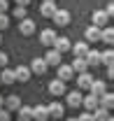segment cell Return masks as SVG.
<instances>
[{
	"label": "cell",
	"mask_w": 114,
	"mask_h": 121,
	"mask_svg": "<svg viewBox=\"0 0 114 121\" xmlns=\"http://www.w3.org/2000/svg\"><path fill=\"white\" fill-rule=\"evenodd\" d=\"M7 28H9V16L0 14V30H7Z\"/></svg>",
	"instance_id": "f546056e"
},
{
	"label": "cell",
	"mask_w": 114,
	"mask_h": 121,
	"mask_svg": "<svg viewBox=\"0 0 114 121\" xmlns=\"http://www.w3.org/2000/svg\"><path fill=\"white\" fill-rule=\"evenodd\" d=\"M77 121H93V114H91V112H82V114L77 117Z\"/></svg>",
	"instance_id": "4dcf8cb0"
},
{
	"label": "cell",
	"mask_w": 114,
	"mask_h": 121,
	"mask_svg": "<svg viewBox=\"0 0 114 121\" xmlns=\"http://www.w3.org/2000/svg\"><path fill=\"white\" fill-rule=\"evenodd\" d=\"M84 37H86V44L88 42H100V28H96V26H88L84 33Z\"/></svg>",
	"instance_id": "ac0fdd59"
},
{
	"label": "cell",
	"mask_w": 114,
	"mask_h": 121,
	"mask_svg": "<svg viewBox=\"0 0 114 121\" xmlns=\"http://www.w3.org/2000/svg\"><path fill=\"white\" fill-rule=\"evenodd\" d=\"M7 63H9V56L5 51H0V68H7Z\"/></svg>",
	"instance_id": "1f68e13d"
},
{
	"label": "cell",
	"mask_w": 114,
	"mask_h": 121,
	"mask_svg": "<svg viewBox=\"0 0 114 121\" xmlns=\"http://www.w3.org/2000/svg\"><path fill=\"white\" fill-rule=\"evenodd\" d=\"M91 19H93V26H96V28H102V26H107V21H110V16L105 14L102 9H96Z\"/></svg>",
	"instance_id": "30bf717a"
},
{
	"label": "cell",
	"mask_w": 114,
	"mask_h": 121,
	"mask_svg": "<svg viewBox=\"0 0 114 121\" xmlns=\"http://www.w3.org/2000/svg\"><path fill=\"white\" fill-rule=\"evenodd\" d=\"M91 114H93V121H107V117H110V112L102 109V107H96Z\"/></svg>",
	"instance_id": "83f0119b"
},
{
	"label": "cell",
	"mask_w": 114,
	"mask_h": 121,
	"mask_svg": "<svg viewBox=\"0 0 114 121\" xmlns=\"http://www.w3.org/2000/svg\"><path fill=\"white\" fill-rule=\"evenodd\" d=\"M56 9H58L56 2H42V5H40V14H42V16H49V19L56 14Z\"/></svg>",
	"instance_id": "e0dca14e"
},
{
	"label": "cell",
	"mask_w": 114,
	"mask_h": 121,
	"mask_svg": "<svg viewBox=\"0 0 114 121\" xmlns=\"http://www.w3.org/2000/svg\"><path fill=\"white\" fill-rule=\"evenodd\" d=\"M70 47H72L70 37H63V35H61V37H56V42H54V49H56L61 56H63L65 51H70Z\"/></svg>",
	"instance_id": "277c9868"
},
{
	"label": "cell",
	"mask_w": 114,
	"mask_h": 121,
	"mask_svg": "<svg viewBox=\"0 0 114 121\" xmlns=\"http://www.w3.org/2000/svg\"><path fill=\"white\" fill-rule=\"evenodd\" d=\"M77 91H86V89H91V82H93V77L88 75V72H82V75H77Z\"/></svg>",
	"instance_id": "5b68a950"
},
{
	"label": "cell",
	"mask_w": 114,
	"mask_h": 121,
	"mask_svg": "<svg viewBox=\"0 0 114 121\" xmlns=\"http://www.w3.org/2000/svg\"><path fill=\"white\" fill-rule=\"evenodd\" d=\"M107 79H114V65L107 68Z\"/></svg>",
	"instance_id": "d590c367"
},
{
	"label": "cell",
	"mask_w": 114,
	"mask_h": 121,
	"mask_svg": "<svg viewBox=\"0 0 114 121\" xmlns=\"http://www.w3.org/2000/svg\"><path fill=\"white\" fill-rule=\"evenodd\" d=\"M70 68H72V72H77V75L88 72V65H86V60H84V58H75V60L70 63Z\"/></svg>",
	"instance_id": "44dd1931"
},
{
	"label": "cell",
	"mask_w": 114,
	"mask_h": 121,
	"mask_svg": "<svg viewBox=\"0 0 114 121\" xmlns=\"http://www.w3.org/2000/svg\"><path fill=\"white\" fill-rule=\"evenodd\" d=\"M9 119H12V112H7V109L2 107V109H0V121H9Z\"/></svg>",
	"instance_id": "d6a6232c"
},
{
	"label": "cell",
	"mask_w": 114,
	"mask_h": 121,
	"mask_svg": "<svg viewBox=\"0 0 114 121\" xmlns=\"http://www.w3.org/2000/svg\"><path fill=\"white\" fill-rule=\"evenodd\" d=\"M54 19V23H58V26H70V12L68 9H56V14L51 16Z\"/></svg>",
	"instance_id": "8992f818"
},
{
	"label": "cell",
	"mask_w": 114,
	"mask_h": 121,
	"mask_svg": "<svg viewBox=\"0 0 114 121\" xmlns=\"http://www.w3.org/2000/svg\"><path fill=\"white\" fill-rule=\"evenodd\" d=\"M47 112H49V119H51V117H63V112H65V107L61 105V103H51V105L47 107Z\"/></svg>",
	"instance_id": "d4e9b609"
},
{
	"label": "cell",
	"mask_w": 114,
	"mask_h": 121,
	"mask_svg": "<svg viewBox=\"0 0 114 121\" xmlns=\"http://www.w3.org/2000/svg\"><path fill=\"white\" fill-rule=\"evenodd\" d=\"M0 86H2V84H0Z\"/></svg>",
	"instance_id": "7bdbcfd3"
},
{
	"label": "cell",
	"mask_w": 114,
	"mask_h": 121,
	"mask_svg": "<svg viewBox=\"0 0 114 121\" xmlns=\"http://www.w3.org/2000/svg\"><path fill=\"white\" fill-rule=\"evenodd\" d=\"M33 119H35V121H47V119H49V112H47V107H44V105L33 107Z\"/></svg>",
	"instance_id": "7402d4cb"
},
{
	"label": "cell",
	"mask_w": 114,
	"mask_h": 121,
	"mask_svg": "<svg viewBox=\"0 0 114 121\" xmlns=\"http://www.w3.org/2000/svg\"><path fill=\"white\" fill-rule=\"evenodd\" d=\"M16 5H19V7H28L30 0H16Z\"/></svg>",
	"instance_id": "8d00e7d4"
},
{
	"label": "cell",
	"mask_w": 114,
	"mask_h": 121,
	"mask_svg": "<svg viewBox=\"0 0 114 121\" xmlns=\"http://www.w3.org/2000/svg\"><path fill=\"white\" fill-rule=\"evenodd\" d=\"M16 77H14V70H9V68H2V75H0V84H14Z\"/></svg>",
	"instance_id": "603a6c76"
},
{
	"label": "cell",
	"mask_w": 114,
	"mask_h": 121,
	"mask_svg": "<svg viewBox=\"0 0 114 121\" xmlns=\"http://www.w3.org/2000/svg\"><path fill=\"white\" fill-rule=\"evenodd\" d=\"M30 72L44 75V72H47V63H44V58H33V63H30Z\"/></svg>",
	"instance_id": "2e32d148"
},
{
	"label": "cell",
	"mask_w": 114,
	"mask_h": 121,
	"mask_svg": "<svg viewBox=\"0 0 114 121\" xmlns=\"http://www.w3.org/2000/svg\"><path fill=\"white\" fill-rule=\"evenodd\" d=\"M7 7H9V0H0V14H5Z\"/></svg>",
	"instance_id": "836d02e7"
},
{
	"label": "cell",
	"mask_w": 114,
	"mask_h": 121,
	"mask_svg": "<svg viewBox=\"0 0 114 121\" xmlns=\"http://www.w3.org/2000/svg\"><path fill=\"white\" fill-rule=\"evenodd\" d=\"M88 91H91V95H96V98H100L102 93H107V84H105V79H93Z\"/></svg>",
	"instance_id": "6da1fadb"
},
{
	"label": "cell",
	"mask_w": 114,
	"mask_h": 121,
	"mask_svg": "<svg viewBox=\"0 0 114 121\" xmlns=\"http://www.w3.org/2000/svg\"><path fill=\"white\" fill-rule=\"evenodd\" d=\"M26 14H28V7H19V5L14 7V16L19 19V21H23V19H26Z\"/></svg>",
	"instance_id": "f1b7e54d"
},
{
	"label": "cell",
	"mask_w": 114,
	"mask_h": 121,
	"mask_svg": "<svg viewBox=\"0 0 114 121\" xmlns=\"http://www.w3.org/2000/svg\"><path fill=\"white\" fill-rule=\"evenodd\" d=\"M16 112H19V121H30L33 119V107H28V105H21Z\"/></svg>",
	"instance_id": "484cf974"
},
{
	"label": "cell",
	"mask_w": 114,
	"mask_h": 121,
	"mask_svg": "<svg viewBox=\"0 0 114 121\" xmlns=\"http://www.w3.org/2000/svg\"><path fill=\"white\" fill-rule=\"evenodd\" d=\"M84 60H86L88 68H91V65H100V51L98 49H88V54L84 56Z\"/></svg>",
	"instance_id": "d6986e66"
},
{
	"label": "cell",
	"mask_w": 114,
	"mask_h": 121,
	"mask_svg": "<svg viewBox=\"0 0 114 121\" xmlns=\"http://www.w3.org/2000/svg\"><path fill=\"white\" fill-rule=\"evenodd\" d=\"M107 121H114V117H107Z\"/></svg>",
	"instance_id": "f35d334b"
},
{
	"label": "cell",
	"mask_w": 114,
	"mask_h": 121,
	"mask_svg": "<svg viewBox=\"0 0 114 121\" xmlns=\"http://www.w3.org/2000/svg\"><path fill=\"white\" fill-rule=\"evenodd\" d=\"M42 2H54V0H42Z\"/></svg>",
	"instance_id": "60d3db41"
},
{
	"label": "cell",
	"mask_w": 114,
	"mask_h": 121,
	"mask_svg": "<svg viewBox=\"0 0 114 121\" xmlns=\"http://www.w3.org/2000/svg\"><path fill=\"white\" fill-rule=\"evenodd\" d=\"M68 121H77V119H75V117H70V119H68Z\"/></svg>",
	"instance_id": "ab89813d"
},
{
	"label": "cell",
	"mask_w": 114,
	"mask_h": 121,
	"mask_svg": "<svg viewBox=\"0 0 114 121\" xmlns=\"http://www.w3.org/2000/svg\"><path fill=\"white\" fill-rule=\"evenodd\" d=\"M56 79H61V82H70V79H75L72 68L65 65V63H61V65H58V77H56Z\"/></svg>",
	"instance_id": "52a82bcc"
},
{
	"label": "cell",
	"mask_w": 114,
	"mask_h": 121,
	"mask_svg": "<svg viewBox=\"0 0 114 121\" xmlns=\"http://www.w3.org/2000/svg\"><path fill=\"white\" fill-rule=\"evenodd\" d=\"M65 98H68V105L70 107H79L82 105V91H70V93H65Z\"/></svg>",
	"instance_id": "9a60e30c"
},
{
	"label": "cell",
	"mask_w": 114,
	"mask_h": 121,
	"mask_svg": "<svg viewBox=\"0 0 114 121\" xmlns=\"http://www.w3.org/2000/svg\"><path fill=\"white\" fill-rule=\"evenodd\" d=\"M19 33H21V35H33V33H35V21L26 16V19L19 23Z\"/></svg>",
	"instance_id": "8fae6325"
},
{
	"label": "cell",
	"mask_w": 114,
	"mask_h": 121,
	"mask_svg": "<svg viewBox=\"0 0 114 121\" xmlns=\"http://www.w3.org/2000/svg\"><path fill=\"white\" fill-rule=\"evenodd\" d=\"M100 63H105L107 68H110V65H114V51H112V49L100 51Z\"/></svg>",
	"instance_id": "4316f807"
},
{
	"label": "cell",
	"mask_w": 114,
	"mask_h": 121,
	"mask_svg": "<svg viewBox=\"0 0 114 121\" xmlns=\"http://www.w3.org/2000/svg\"><path fill=\"white\" fill-rule=\"evenodd\" d=\"M2 107H5V98L0 95V109H2Z\"/></svg>",
	"instance_id": "74e56055"
},
{
	"label": "cell",
	"mask_w": 114,
	"mask_h": 121,
	"mask_svg": "<svg viewBox=\"0 0 114 121\" xmlns=\"http://www.w3.org/2000/svg\"><path fill=\"white\" fill-rule=\"evenodd\" d=\"M102 12H105L107 16H112V14H114V2H110V5H107V7L102 9Z\"/></svg>",
	"instance_id": "e575fe53"
},
{
	"label": "cell",
	"mask_w": 114,
	"mask_h": 121,
	"mask_svg": "<svg viewBox=\"0 0 114 121\" xmlns=\"http://www.w3.org/2000/svg\"><path fill=\"white\" fill-rule=\"evenodd\" d=\"M98 107H102V109H107V112H110V109L114 107V93H110V91H107V93H102V95L98 98Z\"/></svg>",
	"instance_id": "9c48e42d"
},
{
	"label": "cell",
	"mask_w": 114,
	"mask_h": 121,
	"mask_svg": "<svg viewBox=\"0 0 114 121\" xmlns=\"http://www.w3.org/2000/svg\"><path fill=\"white\" fill-rule=\"evenodd\" d=\"M21 105H23V103H21L19 95H7V98H5V109H7V112H16Z\"/></svg>",
	"instance_id": "7c38bea8"
},
{
	"label": "cell",
	"mask_w": 114,
	"mask_h": 121,
	"mask_svg": "<svg viewBox=\"0 0 114 121\" xmlns=\"http://www.w3.org/2000/svg\"><path fill=\"white\" fill-rule=\"evenodd\" d=\"M49 93H51V95H65V93H68V91H65V82L51 79V82H49Z\"/></svg>",
	"instance_id": "3957f363"
},
{
	"label": "cell",
	"mask_w": 114,
	"mask_h": 121,
	"mask_svg": "<svg viewBox=\"0 0 114 121\" xmlns=\"http://www.w3.org/2000/svg\"><path fill=\"white\" fill-rule=\"evenodd\" d=\"M14 77H16V82H28V79H30V68H28V65H19V68H14Z\"/></svg>",
	"instance_id": "5bb4252c"
},
{
	"label": "cell",
	"mask_w": 114,
	"mask_h": 121,
	"mask_svg": "<svg viewBox=\"0 0 114 121\" xmlns=\"http://www.w3.org/2000/svg\"><path fill=\"white\" fill-rule=\"evenodd\" d=\"M61 60H63V56H61V54H58L56 49H49V51H47V56H44V63H47V68H49V65H61Z\"/></svg>",
	"instance_id": "ba28073f"
},
{
	"label": "cell",
	"mask_w": 114,
	"mask_h": 121,
	"mask_svg": "<svg viewBox=\"0 0 114 121\" xmlns=\"http://www.w3.org/2000/svg\"><path fill=\"white\" fill-rule=\"evenodd\" d=\"M100 42H105V44H112L114 42V28L112 26H105L100 30Z\"/></svg>",
	"instance_id": "ffe728a7"
},
{
	"label": "cell",
	"mask_w": 114,
	"mask_h": 121,
	"mask_svg": "<svg viewBox=\"0 0 114 121\" xmlns=\"http://www.w3.org/2000/svg\"><path fill=\"white\" fill-rule=\"evenodd\" d=\"M56 30H51V28H47V30H42L40 33V42H42L44 47H54V42H56Z\"/></svg>",
	"instance_id": "7a4b0ae2"
},
{
	"label": "cell",
	"mask_w": 114,
	"mask_h": 121,
	"mask_svg": "<svg viewBox=\"0 0 114 121\" xmlns=\"http://www.w3.org/2000/svg\"><path fill=\"white\" fill-rule=\"evenodd\" d=\"M82 105L86 107V112H93V109L98 107V98L88 93V95H84V98H82Z\"/></svg>",
	"instance_id": "cb8c5ba5"
},
{
	"label": "cell",
	"mask_w": 114,
	"mask_h": 121,
	"mask_svg": "<svg viewBox=\"0 0 114 121\" xmlns=\"http://www.w3.org/2000/svg\"><path fill=\"white\" fill-rule=\"evenodd\" d=\"M70 49H72V54H75V58H84L86 54H88L91 47L86 44V42H77V44H72Z\"/></svg>",
	"instance_id": "4fadbf2b"
},
{
	"label": "cell",
	"mask_w": 114,
	"mask_h": 121,
	"mask_svg": "<svg viewBox=\"0 0 114 121\" xmlns=\"http://www.w3.org/2000/svg\"><path fill=\"white\" fill-rule=\"evenodd\" d=\"M0 42H2V35H0Z\"/></svg>",
	"instance_id": "b9f144b4"
}]
</instances>
